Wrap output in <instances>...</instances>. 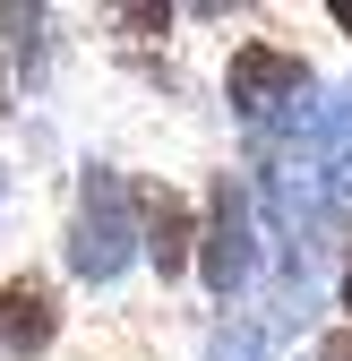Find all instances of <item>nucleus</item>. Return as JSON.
I'll use <instances>...</instances> for the list:
<instances>
[{"label":"nucleus","mask_w":352,"mask_h":361,"mask_svg":"<svg viewBox=\"0 0 352 361\" xmlns=\"http://www.w3.org/2000/svg\"><path fill=\"white\" fill-rule=\"evenodd\" d=\"M327 26H344V43H352V0H327Z\"/></svg>","instance_id":"9b49d317"},{"label":"nucleus","mask_w":352,"mask_h":361,"mask_svg":"<svg viewBox=\"0 0 352 361\" xmlns=\"http://www.w3.org/2000/svg\"><path fill=\"white\" fill-rule=\"evenodd\" d=\"M0 121H9V69H0Z\"/></svg>","instance_id":"ddd939ff"},{"label":"nucleus","mask_w":352,"mask_h":361,"mask_svg":"<svg viewBox=\"0 0 352 361\" xmlns=\"http://www.w3.org/2000/svg\"><path fill=\"white\" fill-rule=\"evenodd\" d=\"M267 215H275V241L292 258V276H310V258L327 241L352 250V233H344V180L335 172H301V164L267 172Z\"/></svg>","instance_id":"7ed1b4c3"},{"label":"nucleus","mask_w":352,"mask_h":361,"mask_svg":"<svg viewBox=\"0 0 352 361\" xmlns=\"http://www.w3.org/2000/svg\"><path fill=\"white\" fill-rule=\"evenodd\" d=\"M138 241H146V267L163 284H181L198 267V215L181 190H138Z\"/></svg>","instance_id":"423d86ee"},{"label":"nucleus","mask_w":352,"mask_h":361,"mask_svg":"<svg viewBox=\"0 0 352 361\" xmlns=\"http://www.w3.org/2000/svg\"><path fill=\"white\" fill-rule=\"evenodd\" d=\"M0 215H9V164H0Z\"/></svg>","instance_id":"4468645a"},{"label":"nucleus","mask_w":352,"mask_h":361,"mask_svg":"<svg viewBox=\"0 0 352 361\" xmlns=\"http://www.w3.org/2000/svg\"><path fill=\"white\" fill-rule=\"evenodd\" d=\"M310 361H352V327H335V336H318V344H310Z\"/></svg>","instance_id":"9d476101"},{"label":"nucleus","mask_w":352,"mask_h":361,"mask_svg":"<svg viewBox=\"0 0 352 361\" xmlns=\"http://www.w3.org/2000/svg\"><path fill=\"white\" fill-rule=\"evenodd\" d=\"M198 276L215 301H241L258 276V233H249V190L232 172L206 180V215H198Z\"/></svg>","instance_id":"20e7f679"},{"label":"nucleus","mask_w":352,"mask_h":361,"mask_svg":"<svg viewBox=\"0 0 352 361\" xmlns=\"http://www.w3.org/2000/svg\"><path fill=\"white\" fill-rule=\"evenodd\" d=\"M292 301L310 293H284L275 310H224V327L206 336V361H275V344L292 336Z\"/></svg>","instance_id":"0eeeda50"},{"label":"nucleus","mask_w":352,"mask_h":361,"mask_svg":"<svg viewBox=\"0 0 352 361\" xmlns=\"http://www.w3.org/2000/svg\"><path fill=\"white\" fill-rule=\"evenodd\" d=\"M310 61L292 52V43H275V35H249L241 52L224 61V104H232V121H249L258 138H284V129H301V95H310Z\"/></svg>","instance_id":"f03ea898"},{"label":"nucleus","mask_w":352,"mask_h":361,"mask_svg":"<svg viewBox=\"0 0 352 361\" xmlns=\"http://www.w3.org/2000/svg\"><path fill=\"white\" fill-rule=\"evenodd\" d=\"M61 258H69V276H77V284H95V293L129 276V258H146V241H138V190H129V172H120V164H86Z\"/></svg>","instance_id":"f257e3e1"},{"label":"nucleus","mask_w":352,"mask_h":361,"mask_svg":"<svg viewBox=\"0 0 352 361\" xmlns=\"http://www.w3.org/2000/svg\"><path fill=\"white\" fill-rule=\"evenodd\" d=\"M335 301L352 310V250H344V267H335Z\"/></svg>","instance_id":"f8f14e48"},{"label":"nucleus","mask_w":352,"mask_h":361,"mask_svg":"<svg viewBox=\"0 0 352 361\" xmlns=\"http://www.w3.org/2000/svg\"><path fill=\"white\" fill-rule=\"evenodd\" d=\"M61 344V293L52 276H9L0 284V361H34Z\"/></svg>","instance_id":"39448f33"},{"label":"nucleus","mask_w":352,"mask_h":361,"mask_svg":"<svg viewBox=\"0 0 352 361\" xmlns=\"http://www.w3.org/2000/svg\"><path fill=\"white\" fill-rule=\"evenodd\" d=\"M310 147L335 180H352V86H335V95L318 104V129H310Z\"/></svg>","instance_id":"6e6552de"},{"label":"nucleus","mask_w":352,"mask_h":361,"mask_svg":"<svg viewBox=\"0 0 352 361\" xmlns=\"http://www.w3.org/2000/svg\"><path fill=\"white\" fill-rule=\"evenodd\" d=\"M43 26H52L43 9H0V35H9V52H18V69H26V78L43 69Z\"/></svg>","instance_id":"1a4fd4ad"}]
</instances>
